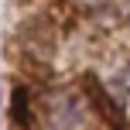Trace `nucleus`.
I'll list each match as a JSON object with an SVG mask.
<instances>
[{
  "label": "nucleus",
  "mask_w": 130,
  "mask_h": 130,
  "mask_svg": "<svg viewBox=\"0 0 130 130\" xmlns=\"http://www.w3.org/2000/svg\"><path fill=\"white\" fill-rule=\"evenodd\" d=\"M113 99H117V106H120V113L130 120V62L123 65V69L113 75Z\"/></svg>",
  "instance_id": "f03ea898"
},
{
  "label": "nucleus",
  "mask_w": 130,
  "mask_h": 130,
  "mask_svg": "<svg viewBox=\"0 0 130 130\" xmlns=\"http://www.w3.org/2000/svg\"><path fill=\"white\" fill-rule=\"evenodd\" d=\"M41 130H89V113L82 110L75 96L58 92L45 103L41 113Z\"/></svg>",
  "instance_id": "f257e3e1"
},
{
  "label": "nucleus",
  "mask_w": 130,
  "mask_h": 130,
  "mask_svg": "<svg viewBox=\"0 0 130 130\" xmlns=\"http://www.w3.org/2000/svg\"><path fill=\"white\" fill-rule=\"evenodd\" d=\"M0 130H4V110H0Z\"/></svg>",
  "instance_id": "7ed1b4c3"
}]
</instances>
